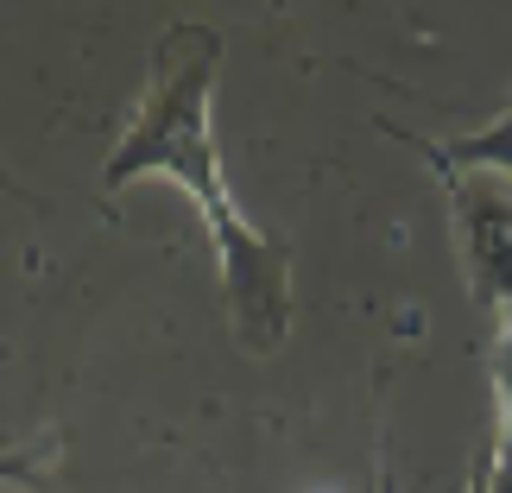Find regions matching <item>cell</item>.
<instances>
[{
	"label": "cell",
	"mask_w": 512,
	"mask_h": 493,
	"mask_svg": "<svg viewBox=\"0 0 512 493\" xmlns=\"http://www.w3.org/2000/svg\"><path fill=\"white\" fill-rule=\"evenodd\" d=\"M215 76H222V32L203 19H171L152 38L146 83L127 108V133L102 165V203L133 190L140 177H165L203 215V234L222 266L234 342L247 354H279L291 335V253L234 203L222 146H215Z\"/></svg>",
	"instance_id": "6da1fadb"
},
{
	"label": "cell",
	"mask_w": 512,
	"mask_h": 493,
	"mask_svg": "<svg viewBox=\"0 0 512 493\" xmlns=\"http://www.w3.org/2000/svg\"><path fill=\"white\" fill-rule=\"evenodd\" d=\"M437 184L449 196L468 298L500 317V310H512V184L506 177H487V171H475V177L437 171Z\"/></svg>",
	"instance_id": "7a4b0ae2"
},
{
	"label": "cell",
	"mask_w": 512,
	"mask_h": 493,
	"mask_svg": "<svg viewBox=\"0 0 512 493\" xmlns=\"http://www.w3.org/2000/svg\"><path fill=\"white\" fill-rule=\"evenodd\" d=\"M380 133L399 140V146H411L430 171H462V177L487 171V177H506V184H512V102L487 127L462 133V140H424V133H405L399 121H380Z\"/></svg>",
	"instance_id": "3957f363"
},
{
	"label": "cell",
	"mask_w": 512,
	"mask_h": 493,
	"mask_svg": "<svg viewBox=\"0 0 512 493\" xmlns=\"http://www.w3.org/2000/svg\"><path fill=\"white\" fill-rule=\"evenodd\" d=\"M481 456L494 493H512V310L494 317V437Z\"/></svg>",
	"instance_id": "277c9868"
},
{
	"label": "cell",
	"mask_w": 512,
	"mask_h": 493,
	"mask_svg": "<svg viewBox=\"0 0 512 493\" xmlns=\"http://www.w3.org/2000/svg\"><path fill=\"white\" fill-rule=\"evenodd\" d=\"M51 456H57V437H38L26 449H0V481H45Z\"/></svg>",
	"instance_id": "5b68a950"
},
{
	"label": "cell",
	"mask_w": 512,
	"mask_h": 493,
	"mask_svg": "<svg viewBox=\"0 0 512 493\" xmlns=\"http://www.w3.org/2000/svg\"><path fill=\"white\" fill-rule=\"evenodd\" d=\"M462 493H494V481H487V456H475V468H468V487Z\"/></svg>",
	"instance_id": "8992f818"
},
{
	"label": "cell",
	"mask_w": 512,
	"mask_h": 493,
	"mask_svg": "<svg viewBox=\"0 0 512 493\" xmlns=\"http://www.w3.org/2000/svg\"><path fill=\"white\" fill-rule=\"evenodd\" d=\"M0 190H7V196H19V203H32V196H26V184H19V177H13L7 165H0Z\"/></svg>",
	"instance_id": "52a82bcc"
},
{
	"label": "cell",
	"mask_w": 512,
	"mask_h": 493,
	"mask_svg": "<svg viewBox=\"0 0 512 493\" xmlns=\"http://www.w3.org/2000/svg\"><path fill=\"white\" fill-rule=\"evenodd\" d=\"M373 493H399V481H392V468H386V456H380V475H373Z\"/></svg>",
	"instance_id": "ba28073f"
}]
</instances>
